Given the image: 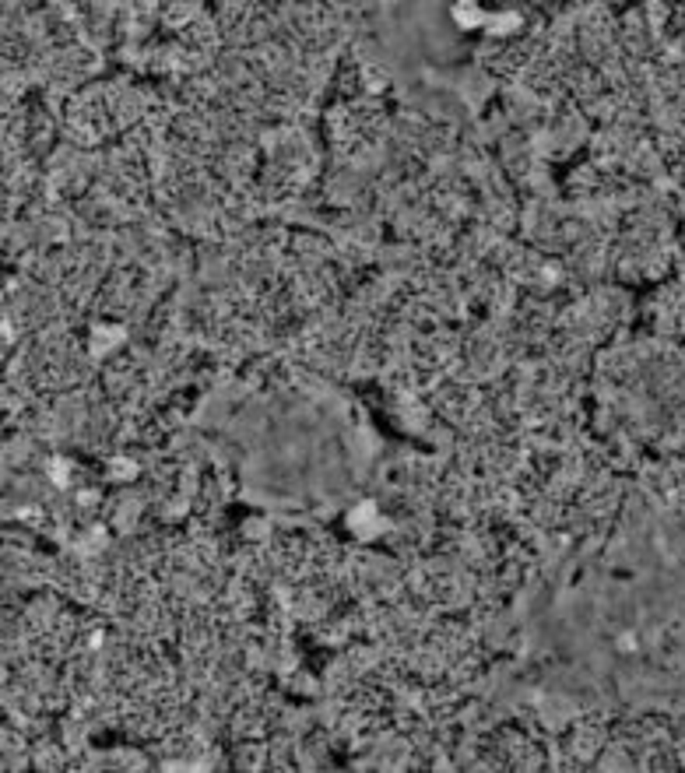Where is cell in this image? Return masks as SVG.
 Returning <instances> with one entry per match:
<instances>
[{"instance_id":"obj_2","label":"cell","mask_w":685,"mask_h":773,"mask_svg":"<svg viewBox=\"0 0 685 773\" xmlns=\"http://www.w3.org/2000/svg\"><path fill=\"white\" fill-rule=\"evenodd\" d=\"M619 647H622V651H636V637H622Z\"/></svg>"},{"instance_id":"obj_1","label":"cell","mask_w":685,"mask_h":773,"mask_svg":"<svg viewBox=\"0 0 685 773\" xmlns=\"http://www.w3.org/2000/svg\"><path fill=\"white\" fill-rule=\"evenodd\" d=\"M453 18H457L464 29H474L478 22H485V18H482V11L471 8V4H457V8H453Z\"/></svg>"}]
</instances>
